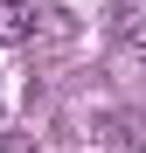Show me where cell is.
Returning <instances> with one entry per match:
<instances>
[{
    "label": "cell",
    "mask_w": 146,
    "mask_h": 153,
    "mask_svg": "<svg viewBox=\"0 0 146 153\" xmlns=\"http://www.w3.org/2000/svg\"><path fill=\"white\" fill-rule=\"evenodd\" d=\"M35 42V7L28 0H0V49H21Z\"/></svg>",
    "instance_id": "cell-1"
},
{
    "label": "cell",
    "mask_w": 146,
    "mask_h": 153,
    "mask_svg": "<svg viewBox=\"0 0 146 153\" xmlns=\"http://www.w3.org/2000/svg\"><path fill=\"white\" fill-rule=\"evenodd\" d=\"M0 153H42L35 132H0Z\"/></svg>",
    "instance_id": "cell-2"
}]
</instances>
